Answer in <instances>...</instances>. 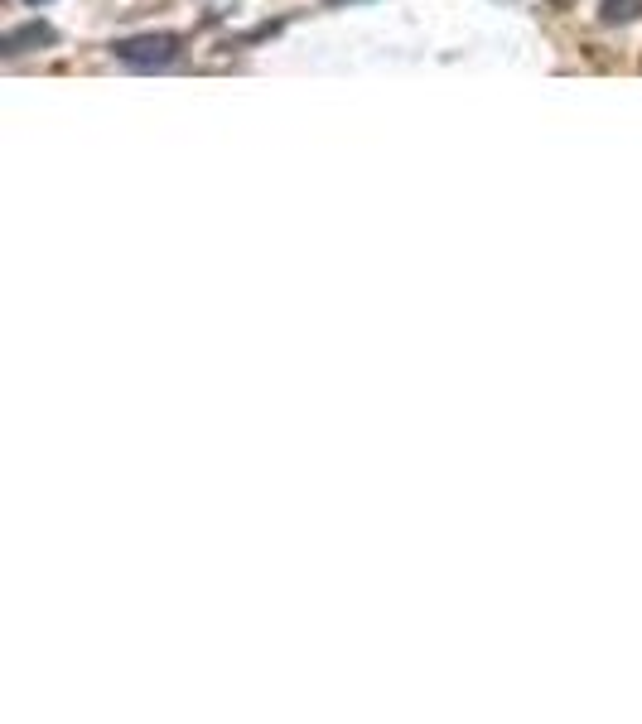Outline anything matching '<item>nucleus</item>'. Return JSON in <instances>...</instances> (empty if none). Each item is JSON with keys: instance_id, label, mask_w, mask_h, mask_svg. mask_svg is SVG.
<instances>
[{"instance_id": "obj_1", "label": "nucleus", "mask_w": 642, "mask_h": 724, "mask_svg": "<svg viewBox=\"0 0 642 724\" xmlns=\"http://www.w3.org/2000/svg\"><path fill=\"white\" fill-rule=\"evenodd\" d=\"M112 54L131 68H169L179 58V39L174 34H136V39H116Z\"/></svg>"}, {"instance_id": "obj_3", "label": "nucleus", "mask_w": 642, "mask_h": 724, "mask_svg": "<svg viewBox=\"0 0 642 724\" xmlns=\"http://www.w3.org/2000/svg\"><path fill=\"white\" fill-rule=\"evenodd\" d=\"M642 10V0H604V25H623Z\"/></svg>"}, {"instance_id": "obj_4", "label": "nucleus", "mask_w": 642, "mask_h": 724, "mask_svg": "<svg viewBox=\"0 0 642 724\" xmlns=\"http://www.w3.org/2000/svg\"><path fill=\"white\" fill-rule=\"evenodd\" d=\"M29 5H44V0H29Z\"/></svg>"}, {"instance_id": "obj_2", "label": "nucleus", "mask_w": 642, "mask_h": 724, "mask_svg": "<svg viewBox=\"0 0 642 724\" xmlns=\"http://www.w3.org/2000/svg\"><path fill=\"white\" fill-rule=\"evenodd\" d=\"M58 34L49 25H39V20H29V25H20V29H10L5 34V54L15 58V54H34V49H49Z\"/></svg>"}]
</instances>
